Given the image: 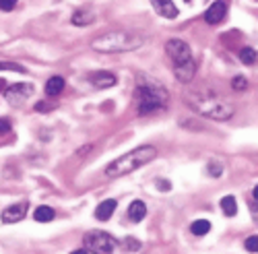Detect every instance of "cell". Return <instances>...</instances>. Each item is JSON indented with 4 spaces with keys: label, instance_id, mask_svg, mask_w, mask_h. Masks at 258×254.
Instances as JSON below:
<instances>
[{
    "label": "cell",
    "instance_id": "1",
    "mask_svg": "<svg viewBox=\"0 0 258 254\" xmlns=\"http://www.w3.org/2000/svg\"><path fill=\"white\" fill-rule=\"evenodd\" d=\"M184 103L192 108L197 114L211 118V120H229L233 116V105L219 97L211 89H192L184 93Z\"/></svg>",
    "mask_w": 258,
    "mask_h": 254
},
{
    "label": "cell",
    "instance_id": "2",
    "mask_svg": "<svg viewBox=\"0 0 258 254\" xmlns=\"http://www.w3.org/2000/svg\"><path fill=\"white\" fill-rule=\"evenodd\" d=\"M135 103L139 116H151L163 112L169 103V93L161 83L149 79L147 75L139 77V85L135 91Z\"/></svg>",
    "mask_w": 258,
    "mask_h": 254
},
{
    "label": "cell",
    "instance_id": "3",
    "mask_svg": "<svg viewBox=\"0 0 258 254\" xmlns=\"http://www.w3.org/2000/svg\"><path fill=\"white\" fill-rule=\"evenodd\" d=\"M145 44V35L133 31H107L91 41V48L101 54H122L139 50Z\"/></svg>",
    "mask_w": 258,
    "mask_h": 254
},
{
    "label": "cell",
    "instance_id": "4",
    "mask_svg": "<svg viewBox=\"0 0 258 254\" xmlns=\"http://www.w3.org/2000/svg\"><path fill=\"white\" fill-rule=\"evenodd\" d=\"M157 157V149L153 145H143V147H137V149L128 151L126 155L114 159L110 165L105 167V176L107 178H120V176H126V174H133L135 169L147 165L149 161H153Z\"/></svg>",
    "mask_w": 258,
    "mask_h": 254
},
{
    "label": "cell",
    "instance_id": "5",
    "mask_svg": "<svg viewBox=\"0 0 258 254\" xmlns=\"http://www.w3.org/2000/svg\"><path fill=\"white\" fill-rule=\"evenodd\" d=\"M165 52L174 62V75L180 83H190L197 75V62L192 58V50L184 39H167Z\"/></svg>",
    "mask_w": 258,
    "mask_h": 254
},
{
    "label": "cell",
    "instance_id": "6",
    "mask_svg": "<svg viewBox=\"0 0 258 254\" xmlns=\"http://www.w3.org/2000/svg\"><path fill=\"white\" fill-rule=\"evenodd\" d=\"M83 242H85V248L89 250V254H114L118 246V242L110 234H105V231H89Z\"/></svg>",
    "mask_w": 258,
    "mask_h": 254
},
{
    "label": "cell",
    "instance_id": "7",
    "mask_svg": "<svg viewBox=\"0 0 258 254\" xmlns=\"http://www.w3.org/2000/svg\"><path fill=\"white\" fill-rule=\"evenodd\" d=\"M31 95H33V85L31 83H17V85H11V87L5 91V99L11 105H21Z\"/></svg>",
    "mask_w": 258,
    "mask_h": 254
},
{
    "label": "cell",
    "instance_id": "8",
    "mask_svg": "<svg viewBox=\"0 0 258 254\" xmlns=\"http://www.w3.org/2000/svg\"><path fill=\"white\" fill-rule=\"evenodd\" d=\"M229 9V0H215V3L205 11V21L209 25H217L225 19Z\"/></svg>",
    "mask_w": 258,
    "mask_h": 254
},
{
    "label": "cell",
    "instance_id": "9",
    "mask_svg": "<svg viewBox=\"0 0 258 254\" xmlns=\"http://www.w3.org/2000/svg\"><path fill=\"white\" fill-rule=\"evenodd\" d=\"M87 81L93 85L95 89H107V87H114L116 85V75L105 73V71H95V73L87 75Z\"/></svg>",
    "mask_w": 258,
    "mask_h": 254
},
{
    "label": "cell",
    "instance_id": "10",
    "mask_svg": "<svg viewBox=\"0 0 258 254\" xmlns=\"http://www.w3.org/2000/svg\"><path fill=\"white\" fill-rule=\"evenodd\" d=\"M27 209H29L27 203H15V205L7 207L3 211V221L5 223H17V221H21V219L27 215Z\"/></svg>",
    "mask_w": 258,
    "mask_h": 254
},
{
    "label": "cell",
    "instance_id": "11",
    "mask_svg": "<svg viewBox=\"0 0 258 254\" xmlns=\"http://www.w3.org/2000/svg\"><path fill=\"white\" fill-rule=\"evenodd\" d=\"M151 7L155 9V13L159 17H165V19H176L178 17V9L171 0H151Z\"/></svg>",
    "mask_w": 258,
    "mask_h": 254
},
{
    "label": "cell",
    "instance_id": "12",
    "mask_svg": "<svg viewBox=\"0 0 258 254\" xmlns=\"http://www.w3.org/2000/svg\"><path fill=\"white\" fill-rule=\"evenodd\" d=\"M116 207H118L116 199H107V201L99 203V205H97V209H95V219H97V221H107V219H110V217L114 215Z\"/></svg>",
    "mask_w": 258,
    "mask_h": 254
},
{
    "label": "cell",
    "instance_id": "13",
    "mask_svg": "<svg viewBox=\"0 0 258 254\" xmlns=\"http://www.w3.org/2000/svg\"><path fill=\"white\" fill-rule=\"evenodd\" d=\"M71 21H73V25H77V27H87V25H91L95 21V15L89 9H77L73 13Z\"/></svg>",
    "mask_w": 258,
    "mask_h": 254
},
{
    "label": "cell",
    "instance_id": "14",
    "mask_svg": "<svg viewBox=\"0 0 258 254\" xmlns=\"http://www.w3.org/2000/svg\"><path fill=\"white\" fill-rule=\"evenodd\" d=\"M145 215H147L145 203H143V201H133L131 207H128V217H131V221H133V223H139V221L145 219Z\"/></svg>",
    "mask_w": 258,
    "mask_h": 254
},
{
    "label": "cell",
    "instance_id": "15",
    "mask_svg": "<svg viewBox=\"0 0 258 254\" xmlns=\"http://www.w3.org/2000/svg\"><path fill=\"white\" fill-rule=\"evenodd\" d=\"M54 217H56V211H54L52 207H46V205L37 207L35 213H33V219L39 221V223H48V221H52Z\"/></svg>",
    "mask_w": 258,
    "mask_h": 254
},
{
    "label": "cell",
    "instance_id": "16",
    "mask_svg": "<svg viewBox=\"0 0 258 254\" xmlns=\"http://www.w3.org/2000/svg\"><path fill=\"white\" fill-rule=\"evenodd\" d=\"M62 89H64V79L62 77H50V81L46 83V93L50 95V97H54V95H60L62 93Z\"/></svg>",
    "mask_w": 258,
    "mask_h": 254
},
{
    "label": "cell",
    "instance_id": "17",
    "mask_svg": "<svg viewBox=\"0 0 258 254\" xmlns=\"http://www.w3.org/2000/svg\"><path fill=\"white\" fill-rule=\"evenodd\" d=\"M221 211H223L227 217H233L235 213H238V203H235V199L231 195H227V197L221 199Z\"/></svg>",
    "mask_w": 258,
    "mask_h": 254
},
{
    "label": "cell",
    "instance_id": "18",
    "mask_svg": "<svg viewBox=\"0 0 258 254\" xmlns=\"http://www.w3.org/2000/svg\"><path fill=\"white\" fill-rule=\"evenodd\" d=\"M240 60L244 62V65L252 67V65H256V62H258V52L254 48H242L240 50Z\"/></svg>",
    "mask_w": 258,
    "mask_h": 254
},
{
    "label": "cell",
    "instance_id": "19",
    "mask_svg": "<svg viewBox=\"0 0 258 254\" xmlns=\"http://www.w3.org/2000/svg\"><path fill=\"white\" fill-rule=\"evenodd\" d=\"M190 231L195 236H205V234H209V231H211V223L207 219H197L195 223L190 225Z\"/></svg>",
    "mask_w": 258,
    "mask_h": 254
},
{
    "label": "cell",
    "instance_id": "20",
    "mask_svg": "<svg viewBox=\"0 0 258 254\" xmlns=\"http://www.w3.org/2000/svg\"><path fill=\"white\" fill-rule=\"evenodd\" d=\"M231 89H233V91H244V89H248L246 77H233V79H231Z\"/></svg>",
    "mask_w": 258,
    "mask_h": 254
},
{
    "label": "cell",
    "instance_id": "21",
    "mask_svg": "<svg viewBox=\"0 0 258 254\" xmlns=\"http://www.w3.org/2000/svg\"><path fill=\"white\" fill-rule=\"evenodd\" d=\"M244 248H246L248 252H258V236H250V238H246Z\"/></svg>",
    "mask_w": 258,
    "mask_h": 254
},
{
    "label": "cell",
    "instance_id": "22",
    "mask_svg": "<svg viewBox=\"0 0 258 254\" xmlns=\"http://www.w3.org/2000/svg\"><path fill=\"white\" fill-rule=\"evenodd\" d=\"M0 71H15V73H25L23 67L15 65V62H0Z\"/></svg>",
    "mask_w": 258,
    "mask_h": 254
},
{
    "label": "cell",
    "instance_id": "23",
    "mask_svg": "<svg viewBox=\"0 0 258 254\" xmlns=\"http://www.w3.org/2000/svg\"><path fill=\"white\" fill-rule=\"evenodd\" d=\"M17 7V0H0V11H13Z\"/></svg>",
    "mask_w": 258,
    "mask_h": 254
},
{
    "label": "cell",
    "instance_id": "24",
    "mask_svg": "<svg viewBox=\"0 0 258 254\" xmlns=\"http://www.w3.org/2000/svg\"><path fill=\"white\" fill-rule=\"evenodd\" d=\"M11 133V122L7 118H0V135H7Z\"/></svg>",
    "mask_w": 258,
    "mask_h": 254
},
{
    "label": "cell",
    "instance_id": "25",
    "mask_svg": "<svg viewBox=\"0 0 258 254\" xmlns=\"http://www.w3.org/2000/svg\"><path fill=\"white\" fill-rule=\"evenodd\" d=\"M209 172H211L213 176H221V172H223V167H221L219 163H211V165H209Z\"/></svg>",
    "mask_w": 258,
    "mask_h": 254
},
{
    "label": "cell",
    "instance_id": "26",
    "mask_svg": "<svg viewBox=\"0 0 258 254\" xmlns=\"http://www.w3.org/2000/svg\"><path fill=\"white\" fill-rule=\"evenodd\" d=\"M126 246H128V250H133V252H137L141 248V244L137 240H133V238H126Z\"/></svg>",
    "mask_w": 258,
    "mask_h": 254
},
{
    "label": "cell",
    "instance_id": "27",
    "mask_svg": "<svg viewBox=\"0 0 258 254\" xmlns=\"http://www.w3.org/2000/svg\"><path fill=\"white\" fill-rule=\"evenodd\" d=\"M35 110H37V112H48V110H52V105H48V103H37Z\"/></svg>",
    "mask_w": 258,
    "mask_h": 254
},
{
    "label": "cell",
    "instance_id": "28",
    "mask_svg": "<svg viewBox=\"0 0 258 254\" xmlns=\"http://www.w3.org/2000/svg\"><path fill=\"white\" fill-rule=\"evenodd\" d=\"M157 188H161V190H169L171 184H169L167 180H159V182H157Z\"/></svg>",
    "mask_w": 258,
    "mask_h": 254
},
{
    "label": "cell",
    "instance_id": "29",
    "mask_svg": "<svg viewBox=\"0 0 258 254\" xmlns=\"http://www.w3.org/2000/svg\"><path fill=\"white\" fill-rule=\"evenodd\" d=\"M71 254H89V250H87V248H81V250H75V252H71Z\"/></svg>",
    "mask_w": 258,
    "mask_h": 254
},
{
    "label": "cell",
    "instance_id": "30",
    "mask_svg": "<svg viewBox=\"0 0 258 254\" xmlns=\"http://www.w3.org/2000/svg\"><path fill=\"white\" fill-rule=\"evenodd\" d=\"M252 195H254V201H258V186H254V190H252Z\"/></svg>",
    "mask_w": 258,
    "mask_h": 254
},
{
    "label": "cell",
    "instance_id": "31",
    "mask_svg": "<svg viewBox=\"0 0 258 254\" xmlns=\"http://www.w3.org/2000/svg\"><path fill=\"white\" fill-rule=\"evenodd\" d=\"M186 3H190V0H186Z\"/></svg>",
    "mask_w": 258,
    "mask_h": 254
}]
</instances>
